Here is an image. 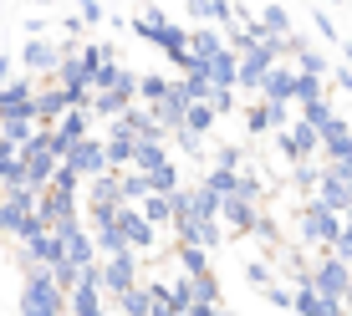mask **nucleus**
<instances>
[{"label": "nucleus", "instance_id": "nucleus-42", "mask_svg": "<svg viewBox=\"0 0 352 316\" xmlns=\"http://www.w3.org/2000/svg\"><path fill=\"white\" fill-rule=\"evenodd\" d=\"M245 281L265 291V286H271V265H265V260H245Z\"/></svg>", "mask_w": 352, "mask_h": 316}, {"label": "nucleus", "instance_id": "nucleus-32", "mask_svg": "<svg viewBox=\"0 0 352 316\" xmlns=\"http://www.w3.org/2000/svg\"><path fill=\"white\" fill-rule=\"evenodd\" d=\"M317 97H327V77H301L296 71V82H291V102H317Z\"/></svg>", "mask_w": 352, "mask_h": 316}, {"label": "nucleus", "instance_id": "nucleus-34", "mask_svg": "<svg viewBox=\"0 0 352 316\" xmlns=\"http://www.w3.org/2000/svg\"><path fill=\"white\" fill-rule=\"evenodd\" d=\"M168 92V77H159V71H148V77H138V87H133V97H138L143 107H153L159 97Z\"/></svg>", "mask_w": 352, "mask_h": 316}, {"label": "nucleus", "instance_id": "nucleus-48", "mask_svg": "<svg viewBox=\"0 0 352 316\" xmlns=\"http://www.w3.org/2000/svg\"><path fill=\"white\" fill-rule=\"evenodd\" d=\"M10 158H16V153H10V148H6V143H0V179H6V168H10Z\"/></svg>", "mask_w": 352, "mask_h": 316}, {"label": "nucleus", "instance_id": "nucleus-45", "mask_svg": "<svg viewBox=\"0 0 352 316\" xmlns=\"http://www.w3.org/2000/svg\"><path fill=\"white\" fill-rule=\"evenodd\" d=\"M77 5H82V21H87V26L102 21V0H77Z\"/></svg>", "mask_w": 352, "mask_h": 316}, {"label": "nucleus", "instance_id": "nucleus-28", "mask_svg": "<svg viewBox=\"0 0 352 316\" xmlns=\"http://www.w3.org/2000/svg\"><path fill=\"white\" fill-rule=\"evenodd\" d=\"M189 306H225L214 271H210V275H194V281H189Z\"/></svg>", "mask_w": 352, "mask_h": 316}, {"label": "nucleus", "instance_id": "nucleus-17", "mask_svg": "<svg viewBox=\"0 0 352 316\" xmlns=\"http://www.w3.org/2000/svg\"><path fill=\"white\" fill-rule=\"evenodd\" d=\"M311 199H317L322 210H332V214H347L352 210V194L342 184V174H332L327 163H322V179H317V189H311Z\"/></svg>", "mask_w": 352, "mask_h": 316}, {"label": "nucleus", "instance_id": "nucleus-16", "mask_svg": "<svg viewBox=\"0 0 352 316\" xmlns=\"http://www.w3.org/2000/svg\"><path fill=\"white\" fill-rule=\"evenodd\" d=\"M148 113H153V123H159V128H164V138H168V133H179V123H184V113H189V97L179 92V82H168V92H164L159 102L148 107Z\"/></svg>", "mask_w": 352, "mask_h": 316}, {"label": "nucleus", "instance_id": "nucleus-33", "mask_svg": "<svg viewBox=\"0 0 352 316\" xmlns=\"http://www.w3.org/2000/svg\"><path fill=\"white\" fill-rule=\"evenodd\" d=\"M179 184H184V179H179V163H174V158H168L164 168H153V174H148V194H174Z\"/></svg>", "mask_w": 352, "mask_h": 316}, {"label": "nucleus", "instance_id": "nucleus-2", "mask_svg": "<svg viewBox=\"0 0 352 316\" xmlns=\"http://www.w3.org/2000/svg\"><path fill=\"white\" fill-rule=\"evenodd\" d=\"M16 316H67V291H56L52 281H46V271H26Z\"/></svg>", "mask_w": 352, "mask_h": 316}, {"label": "nucleus", "instance_id": "nucleus-25", "mask_svg": "<svg viewBox=\"0 0 352 316\" xmlns=\"http://www.w3.org/2000/svg\"><path fill=\"white\" fill-rule=\"evenodd\" d=\"M210 128H214V107L210 102H189V113H184V123H179V133H189V138H210Z\"/></svg>", "mask_w": 352, "mask_h": 316}, {"label": "nucleus", "instance_id": "nucleus-12", "mask_svg": "<svg viewBox=\"0 0 352 316\" xmlns=\"http://www.w3.org/2000/svg\"><path fill=\"white\" fill-rule=\"evenodd\" d=\"M168 229H174L179 245H199V250H214V245L225 240L220 220H204V214H184V220H174Z\"/></svg>", "mask_w": 352, "mask_h": 316}, {"label": "nucleus", "instance_id": "nucleus-11", "mask_svg": "<svg viewBox=\"0 0 352 316\" xmlns=\"http://www.w3.org/2000/svg\"><path fill=\"white\" fill-rule=\"evenodd\" d=\"M113 225H118V235H123V245H128L133 255L153 250V240H159V229L143 220L138 210H128V204H118V210H113Z\"/></svg>", "mask_w": 352, "mask_h": 316}, {"label": "nucleus", "instance_id": "nucleus-3", "mask_svg": "<svg viewBox=\"0 0 352 316\" xmlns=\"http://www.w3.org/2000/svg\"><path fill=\"white\" fill-rule=\"evenodd\" d=\"M138 255L133 250H118V255H107V260H97V296L102 301H118L128 286H138Z\"/></svg>", "mask_w": 352, "mask_h": 316}, {"label": "nucleus", "instance_id": "nucleus-10", "mask_svg": "<svg viewBox=\"0 0 352 316\" xmlns=\"http://www.w3.org/2000/svg\"><path fill=\"white\" fill-rule=\"evenodd\" d=\"M276 148H281L286 163H307V158H317V128L296 117V123H286L276 133Z\"/></svg>", "mask_w": 352, "mask_h": 316}, {"label": "nucleus", "instance_id": "nucleus-6", "mask_svg": "<svg viewBox=\"0 0 352 316\" xmlns=\"http://www.w3.org/2000/svg\"><path fill=\"white\" fill-rule=\"evenodd\" d=\"M347 281H352V265L337 260V255H322V260L307 265V291H317V296H327V301H342Z\"/></svg>", "mask_w": 352, "mask_h": 316}, {"label": "nucleus", "instance_id": "nucleus-39", "mask_svg": "<svg viewBox=\"0 0 352 316\" xmlns=\"http://www.w3.org/2000/svg\"><path fill=\"white\" fill-rule=\"evenodd\" d=\"M240 123L250 128V138H256V133H265L271 123H265V102H250V107H240Z\"/></svg>", "mask_w": 352, "mask_h": 316}, {"label": "nucleus", "instance_id": "nucleus-24", "mask_svg": "<svg viewBox=\"0 0 352 316\" xmlns=\"http://www.w3.org/2000/svg\"><path fill=\"white\" fill-rule=\"evenodd\" d=\"M225 46V31H214V26H194L189 31V56H194V67L204 62V56H214Z\"/></svg>", "mask_w": 352, "mask_h": 316}, {"label": "nucleus", "instance_id": "nucleus-8", "mask_svg": "<svg viewBox=\"0 0 352 316\" xmlns=\"http://www.w3.org/2000/svg\"><path fill=\"white\" fill-rule=\"evenodd\" d=\"M62 163H67L72 174L82 179V184H87V179H97V174H113V168H107V153H102V138H92V133H87V138H77V143H72Z\"/></svg>", "mask_w": 352, "mask_h": 316}, {"label": "nucleus", "instance_id": "nucleus-14", "mask_svg": "<svg viewBox=\"0 0 352 316\" xmlns=\"http://www.w3.org/2000/svg\"><path fill=\"white\" fill-rule=\"evenodd\" d=\"M21 71H26V77H41V71H56V62H62V46L56 41H41V36H31L26 46H21Z\"/></svg>", "mask_w": 352, "mask_h": 316}, {"label": "nucleus", "instance_id": "nucleus-13", "mask_svg": "<svg viewBox=\"0 0 352 316\" xmlns=\"http://www.w3.org/2000/svg\"><path fill=\"white\" fill-rule=\"evenodd\" d=\"M113 133H118V138H133V143H143V138H164V128L153 123V113H148L143 102H128L123 113L113 117Z\"/></svg>", "mask_w": 352, "mask_h": 316}, {"label": "nucleus", "instance_id": "nucleus-23", "mask_svg": "<svg viewBox=\"0 0 352 316\" xmlns=\"http://www.w3.org/2000/svg\"><path fill=\"white\" fill-rule=\"evenodd\" d=\"M67 316H107V301L92 286H72L67 291Z\"/></svg>", "mask_w": 352, "mask_h": 316}, {"label": "nucleus", "instance_id": "nucleus-29", "mask_svg": "<svg viewBox=\"0 0 352 316\" xmlns=\"http://www.w3.org/2000/svg\"><path fill=\"white\" fill-rule=\"evenodd\" d=\"M256 21H261L265 41H276V36H286V31H291V10H286V5H265Z\"/></svg>", "mask_w": 352, "mask_h": 316}, {"label": "nucleus", "instance_id": "nucleus-18", "mask_svg": "<svg viewBox=\"0 0 352 316\" xmlns=\"http://www.w3.org/2000/svg\"><path fill=\"white\" fill-rule=\"evenodd\" d=\"M214 220H220V229H225V235H250V229H256V220H261V204H245V199H225Z\"/></svg>", "mask_w": 352, "mask_h": 316}, {"label": "nucleus", "instance_id": "nucleus-15", "mask_svg": "<svg viewBox=\"0 0 352 316\" xmlns=\"http://www.w3.org/2000/svg\"><path fill=\"white\" fill-rule=\"evenodd\" d=\"M194 71L210 82V92H235V52H230V46H220L214 56H204Z\"/></svg>", "mask_w": 352, "mask_h": 316}, {"label": "nucleus", "instance_id": "nucleus-47", "mask_svg": "<svg viewBox=\"0 0 352 316\" xmlns=\"http://www.w3.org/2000/svg\"><path fill=\"white\" fill-rule=\"evenodd\" d=\"M332 82H337V87H347V92H352V71H347V67H332Z\"/></svg>", "mask_w": 352, "mask_h": 316}, {"label": "nucleus", "instance_id": "nucleus-1", "mask_svg": "<svg viewBox=\"0 0 352 316\" xmlns=\"http://www.w3.org/2000/svg\"><path fill=\"white\" fill-rule=\"evenodd\" d=\"M128 26L138 31L143 41H153V46H159V52H164V56H168V62H174L179 71H194V56H189V26L168 21L164 10H153V5L143 10V16H133Z\"/></svg>", "mask_w": 352, "mask_h": 316}, {"label": "nucleus", "instance_id": "nucleus-52", "mask_svg": "<svg viewBox=\"0 0 352 316\" xmlns=\"http://www.w3.org/2000/svg\"><path fill=\"white\" fill-rule=\"evenodd\" d=\"M184 316H189V311H184Z\"/></svg>", "mask_w": 352, "mask_h": 316}, {"label": "nucleus", "instance_id": "nucleus-7", "mask_svg": "<svg viewBox=\"0 0 352 316\" xmlns=\"http://www.w3.org/2000/svg\"><path fill=\"white\" fill-rule=\"evenodd\" d=\"M276 67L271 46L256 41V46H240L235 52V92H261V77Z\"/></svg>", "mask_w": 352, "mask_h": 316}, {"label": "nucleus", "instance_id": "nucleus-5", "mask_svg": "<svg viewBox=\"0 0 352 316\" xmlns=\"http://www.w3.org/2000/svg\"><path fill=\"white\" fill-rule=\"evenodd\" d=\"M31 204H36V194H26V189L0 194V235H10V240L36 235V229H41V220L31 214Z\"/></svg>", "mask_w": 352, "mask_h": 316}, {"label": "nucleus", "instance_id": "nucleus-50", "mask_svg": "<svg viewBox=\"0 0 352 316\" xmlns=\"http://www.w3.org/2000/svg\"><path fill=\"white\" fill-rule=\"evenodd\" d=\"M332 174H337V168H332ZM342 184H347V194H352V168H342Z\"/></svg>", "mask_w": 352, "mask_h": 316}, {"label": "nucleus", "instance_id": "nucleus-31", "mask_svg": "<svg viewBox=\"0 0 352 316\" xmlns=\"http://www.w3.org/2000/svg\"><path fill=\"white\" fill-rule=\"evenodd\" d=\"M199 189L214 194V199H230V194H235V174H230V168H204Z\"/></svg>", "mask_w": 352, "mask_h": 316}, {"label": "nucleus", "instance_id": "nucleus-35", "mask_svg": "<svg viewBox=\"0 0 352 316\" xmlns=\"http://www.w3.org/2000/svg\"><path fill=\"white\" fill-rule=\"evenodd\" d=\"M133 210H138L153 229H164V225H168V199H164V194H148V199H143V204H133Z\"/></svg>", "mask_w": 352, "mask_h": 316}, {"label": "nucleus", "instance_id": "nucleus-41", "mask_svg": "<svg viewBox=\"0 0 352 316\" xmlns=\"http://www.w3.org/2000/svg\"><path fill=\"white\" fill-rule=\"evenodd\" d=\"M327 117H332V102H327V97H317V102L301 107V123H311V128H322Z\"/></svg>", "mask_w": 352, "mask_h": 316}, {"label": "nucleus", "instance_id": "nucleus-46", "mask_svg": "<svg viewBox=\"0 0 352 316\" xmlns=\"http://www.w3.org/2000/svg\"><path fill=\"white\" fill-rule=\"evenodd\" d=\"M184 10L194 21H210V0H184Z\"/></svg>", "mask_w": 352, "mask_h": 316}, {"label": "nucleus", "instance_id": "nucleus-43", "mask_svg": "<svg viewBox=\"0 0 352 316\" xmlns=\"http://www.w3.org/2000/svg\"><path fill=\"white\" fill-rule=\"evenodd\" d=\"M265 123H271L276 133H281V128L291 123V113H286V102H265Z\"/></svg>", "mask_w": 352, "mask_h": 316}, {"label": "nucleus", "instance_id": "nucleus-21", "mask_svg": "<svg viewBox=\"0 0 352 316\" xmlns=\"http://www.w3.org/2000/svg\"><path fill=\"white\" fill-rule=\"evenodd\" d=\"M52 133H56V138H62L67 148H72L77 138H87V133H92V113H87V107H67V113L52 123Z\"/></svg>", "mask_w": 352, "mask_h": 316}, {"label": "nucleus", "instance_id": "nucleus-37", "mask_svg": "<svg viewBox=\"0 0 352 316\" xmlns=\"http://www.w3.org/2000/svg\"><path fill=\"white\" fill-rule=\"evenodd\" d=\"M291 71H301V77H327V71H332V62H327L317 46H311L307 56H296V67H291Z\"/></svg>", "mask_w": 352, "mask_h": 316}, {"label": "nucleus", "instance_id": "nucleus-40", "mask_svg": "<svg viewBox=\"0 0 352 316\" xmlns=\"http://www.w3.org/2000/svg\"><path fill=\"white\" fill-rule=\"evenodd\" d=\"M46 189H62V194H82V179L72 174L67 163H56V174H52V184H46Z\"/></svg>", "mask_w": 352, "mask_h": 316}, {"label": "nucleus", "instance_id": "nucleus-51", "mask_svg": "<svg viewBox=\"0 0 352 316\" xmlns=\"http://www.w3.org/2000/svg\"><path fill=\"white\" fill-rule=\"evenodd\" d=\"M342 225H352V210H347V214H342Z\"/></svg>", "mask_w": 352, "mask_h": 316}, {"label": "nucleus", "instance_id": "nucleus-26", "mask_svg": "<svg viewBox=\"0 0 352 316\" xmlns=\"http://www.w3.org/2000/svg\"><path fill=\"white\" fill-rule=\"evenodd\" d=\"M174 260H179V271H184V281L210 275V250H199V245H174Z\"/></svg>", "mask_w": 352, "mask_h": 316}, {"label": "nucleus", "instance_id": "nucleus-27", "mask_svg": "<svg viewBox=\"0 0 352 316\" xmlns=\"http://www.w3.org/2000/svg\"><path fill=\"white\" fill-rule=\"evenodd\" d=\"M113 311L118 316H148V281H138V286H128L123 296L113 301Z\"/></svg>", "mask_w": 352, "mask_h": 316}, {"label": "nucleus", "instance_id": "nucleus-49", "mask_svg": "<svg viewBox=\"0 0 352 316\" xmlns=\"http://www.w3.org/2000/svg\"><path fill=\"white\" fill-rule=\"evenodd\" d=\"M10 82V56H0V87Z\"/></svg>", "mask_w": 352, "mask_h": 316}, {"label": "nucleus", "instance_id": "nucleus-4", "mask_svg": "<svg viewBox=\"0 0 352 316\" xmlns=\"http://www.w3.org/2000/svg\"><path fill=\"white\" fill-rule=\"evenodd\" d=\"M337 229H342V214L322 210L317 199L301 204V214H296V240H307V245H317V250L327 255V250H332V240H337Z\"/></svg>", "mask_w": 352, "mask_h": 316}, {"label": "nucleus", "instance_id": "nucleus-44", "mask_svg": "<svg viewBox=\"0 0 352 316\" xmlns=\"http://www.w3.org/2000/svg\"><path fill=\"white\" fill-rule=\"evenodd\" d=\"M265 301H271V306H281V311H291V291H286V286H276V281L265 286Z\"/></svg>", "mask_w": 352, "mask_h": 316}, {"label": "nucleus", "instance_id": "nucleus-22", "mask_svg": "<svg viewBox=\"0 0 352 316\" xmlns=\"http://www.w3.org/2000/svg\"><path fill=\"white\" fill-rule=\"evenodd\" d=\"M291 82H296V71H291L286 62H276L261 77V102H291Z\"/></svg>", "mask_w": 352, "mask_h": 316}, {"label": "nucleus", "instance_id": "nucleus-36", "mask_svg": "<svg viewBox=\"0 0 352 316\" xmlns=\"http://www.w3.org/2000/svg\"><path fill=\"white\" fill-rule=\"evenodd\" d=\"M317 179H322V163H291V189H301V194H311L317 189Z\"/></svg>", "mask_w": 352, "mask_h": 316}, {"label": "nucleus", "instance_id": "nucleus-20", "mask_svg": "<svg viewBox=\"0 0 352 316\" xmlns=\"http://www.w3.org/2000/svg\"><path fill=\"white\" fill-rule=\"evenodd\" d=\"M291 311L296 316H347L342 301H327V296H317V291H307V286L291 291Z\"/></svg>", "mask_w": 352, "mask_h": 316}, {"label": "nucleus", "instance_id": "nucleus-38", "mask_svg": "<svg viewBox=\"0 0 352 316\" xmlns=\"http://www.w3.org/2000/svg\"><path fill=\"white\" fill-rule=\"evenodd\" d=\"M250 235H256L261 245H281V225H276L265 210H261V220H256V229H250Z\"/></svg>", "mask_w": 352, "mask_h": 316}, {"label": "nucleus", "instance_id": "nucleus-53", "mask_svg": "<svg viewBox=\"0 0 352 316\" xmlns=\"http://www.w3.org/2000/svg\"><path fill=\"white\" fill-rule=\"evenodd\" d=\"M347 316H352V311H347Z\"/></svg>", "mask_w": 352, "mask_h": 316}, {"label": "nucleus", "instance_id": "nucleus-19", "mask_svg": "<svg viewBox=\"0 0 352 316\" xmlns=\"http://www.w3.org/2000/svg\"><path fill=\"white\" fill-rule=\"evenodd\" d=\"M164 163H168V138H143V143H133V158H128L133 174H153V168H164Z\"/></svg>", "mask_w": 352, "mask_h": 316}, {"label": "nucleus", "instance_id": "nucleus-9", "mask_svg": "<svg viewBox=\"0 0 352 316\" xmlns=\"http://www.w3.org/2000/svg\"><path fill=\"white\" fill-rule=\"evenodd\" d=\"M31 97H36V77H10L0 87V123H31Z\"/></svg>", "mask_w": 352, "mask_h": 316}, {"label": "nucleus", "instance_id": "nucleus-30", "mask_svg": "<svg viewBox=\"0 0 352 316\" xmlns=\"http://www.w3.org/2000/svg\"><path fill=\"white\" fill-rule=\"evenodd\" d=\"M210 168H230V174H240V168H245V143H214Z\"/></svg>", "mask_w": 352, "mask_h": 316}]
</instances>
